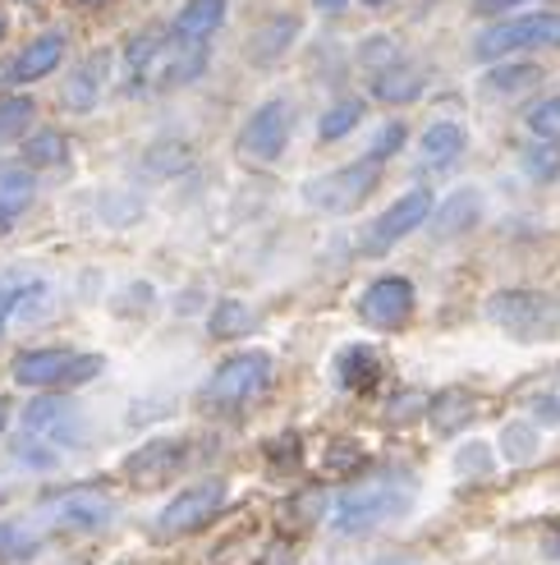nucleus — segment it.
Masks as SVG:
<instances>
[{"label":"nucleus","mask_w":560,"mask_h":565,"mask_svg":"<svg viewBox=\"0 0 560 565\" xmlns=\"http://www.w3.org/2000/svg\"><path fill=\"white\" fill-rule=\"evenodd\" d=\"M413 492H418L413 473H400V469L377 473V478H368V483H358V488L335 497L331 529L345 533V539H363V533H373L381 524H396L413 505Z\"/></svg>","instance_id":"1"},{"label":"nucleus","mask_w":560,"mask_h":565,"mask_svg":"<svg viewBox=\"0 0 560 565\" xmlns=\"http://www.w3.org/2000/svg\"><path fill=\"white\" fill-rule=\"evenodd\" d=\"M483 313L492 327L524 345H547L560 335V295L547 290H496Z\"/></svg>","instance_id":"2"},{"label":"nucleus","mask_w":560,"mask_h":565,"mask_svg":"<svg viewBox=\"0 0 560 565\" xmlns=\"http://www.w3.org/2000/svg\"><path fill=\"white\" fill-rule=\"evenodd\" d=\"M106 369L101 354H83L69 345H42V350H23L14 359V382L33 386L42 395H61L65 386H83Z\"/></svg>","instance_id":"3"},{"label":"nucleus","mask_w":560,"mask_h":565,"mask_svg":"<svg viewBox=\"0 0 560 565\" xmlns=\"http://www.w3.org/2000/svg\"><path fill=\"white\" fill-rule=\"evenodd\" d=\"M267 386H271V354L267 350H239L212 369V377L203 386V405L230 414V409L254 405Z\"/></svg>","instance_id":"4"},{"label":"nucleus","mask_w":560,"mask_h":565,"mask_svg":"<svg viewBox=\"0 0 560 565\" xmlns=\"http://www.w3.org/2000/svg\"><path fill=\"white\" fill-rule=\"evenodd\" d=\"M560 46V14H515L487 23L478 38H473V61H506V55H524V51H547Z\"/></svg>","instance_id":"5"},{"label":"nucleus","mask_w":560,"mask_h":565,"mask_svg":"<svg viewBox=\"0 0 560 565\" xmlns=\"http://www.w3.org/2000/svg\"><path fill=\"white\" fill-rule=\"evenodd\" d=\"M377 184H381V161L358 157L349 166H335V171L308 180L303 184V198L317 212H326V216H349V212H358L377 193Z\"/></svg>","instance_id":"6"},{"label":"nucleus","mask_w":560,"mask_h":565,"mask_svg":"<svg viewBox=\"0 0 560 565\" xmlns=\"http://www.w3.org/2000/svg\"><path fill=\"white\" fill-rule=\"evenodd\" d=\"M226 501H230V483L226 478H203V483H193L184 488L180 497L165 501V511L157 515V539H184V533H198L207 529L220 511H226Z\"/></svg>","instance_id":"7"},{"label":"nucleus","mask_w":560,"mask_h":565,"mask_svg":"<svg viewBox=\"0 0 560 565\" xmlns=\"http://www.w3.org/2000/svg\"><path fill=\"white\" fill-rule=\"evenodd\" d=\"M290 134H294V106L286 97H267L254 116L244 120L235 148H239L244 161H254V166H276L290 148Z\"/></svg>","instance_id":"8"},{"label":"nucleus","mask_w":560,"mask_h":565,"mask_svg":"<svg viewBox=\"0 0 560 565\" xmlns=\"http://www.w3.org/2000/svg\"><path fill=\"white\" fill-rule=\"evenodd\" d=\"M432 189H409V193H400L396 203H390L373 225H368V235H363V253L368 258H377V253H386V248H396L400 239H409L413 231H423L428 225V216H432Z\"/></svg>","instance_id":"9"},{"label":"nucleus","mask_w":560,"mask_h":565,"mask_svg":"<svg viewBox=\"0 0 560 565\" xmlns=\"http://www.w3.org/2000/svg\"><path fill=\"white\" fill-rule=\"evenodd\" d=\"M23 433L61 450V446L88 441V423H83V414L69 395H33L23 409Z\"/></svg>","instance_id":"10"},{"label":"nucleus","mask_w":560,"mask_h":565,"mask_svg":"<svg viewBox=\"0 0 560 565\" xmlns=\"http://www.w3.org/2000/svg\"><path fill=\"white\" fill-rule=\"evenodd\" d=\"M418 308V290L409 276H377L368 290L358 295V322L373 331H400Z\"/></svg>","instance_id":"11"},{"label":"nucleus","mask_w":560,"mask_h":565,"mask_svg":"<svg viewBox=\"0 0 560 565\" xmlns=\"http://www.w3.org/2000/svg\"><path fill=\"white\" fill-rule=\"evenodd\" d=\"M42 515L55 520L61 529H74V533H97V529L110 524V515H116V501H110L106 492H97V488H78V492L51 497L42 505Z\"/></svg>","instance_id":"12"},{"label":"nucleus","mask_w":560,"mask_h":565,"mask_svg":"<svg viewBox=\"0 0 560 565\" xmlns=\"http://www.w3.org/2000/svg\"><path fill=\"white\" fill-rule=\"evenodd\" d=\"M184 456H189V446L180 437H152L125 460V478L133 488H157L184 469Z\"/></svg>","instance_id":"13"},{"label":"nucleus","mask_w":560,"mask_h":565,"mask_svg":"<svg viewBox=\"0 0 560 565\" xmlns=\"http://www.w3.org/2000/svg\"><path fill=\"white\" fill-rule=\"evenodd\" d=\"M203 70H207V46H180V42L165 38L152 55L143 83L157 93H171V88H184V83H193V78H203Z\"/></svg>","instance_id":"14"},{"label":"nucleus","mask_w":560,"mask_h":565,"mask_svg":"<svg viewBox=\"0 0 560 565\" xmlns=\"http://www.w3.org/2000/svg\"><path fill=\"white\" fill-rule=\"evenodd\" d=\"M61 61H65V33L61 28H51V33L28 42L10 65H0V88H10V83H19V88L23 83H37V78L61 70Z\"/></svg>","instance_id":"15"},{"label":"nucleus","mask_w":560,"mask_h":565,"mask_svg":"<svg viewBox=\"0 0 560 565\" xmlns=\"http://www.w3.org/2000/svg\"><path fill=\"white\" fill-rule=\"evenodd\" d=\"M469 152V129L460 120H432L418 134V161L428 175H451Z\"/></svg>","instance_id":"16"},{"label":"nucleus","mask_w":560,"mask_h":565,"mask_svg":"<svg viewBox=\"0 0 560 565\" xmlns=\"http://www.w3.org/2000/svg\"><path fill=\"white\" fill-rule=\"evenodd\" d=\"M483 212H487V203H483V193L473 189V184L451 189V198H445L441 207H432L428 231H432V239H464V235L478 231Z\"/></svg>","instance_id":"17"},{"label":"nucleus","mask_w":560,"mask_h":565,"mask_svg":"<svg viewBox=\"0 0 560 565\" xmlns=\"http://www.w3.org/2000/svg\"><path fill=\"white\" fill-rule=\"evenodd\" d=\"M220 23H226V0H184L171 19V42L180 46H207Z\"/></svg>","instance_id":"18"},{"label":"nucleus","mask_w":560,"mask_h":565,"mask_svg":"<svg viewBox=\"0 0 560 565\" xmlns=\"http://www.w3.org/2000/svg\"><path fill=\"white\" fill-rule=\"evenodd\" d=\"M106 70H110V51H93L88 61H83L61 88V106L69 110V116H88V110H97L101 102V88H106Z\"/></svg>","instance_id":"19"},{"label":"nucleus","mask_w":560,"mask_h":565,"mask_svg":"<svg viewBox=\"0 0 560 565\" xmlns=\"http://www.w3.org/2000/svg\"><path fill=\"white\" fill-rule=\"evenodd\" d=\"M37 203V175L23 161H0V235L14 231V221Z\"/></svg>","instance_id":"20"},{"label":"nucleus","mask_w":560,"mask_h":565,"mask_svg":"<svg viewBox=\"0 0 560 565\" xmlns=\"http://www.w3.org/2000/svg\"><path fill=\"white\" fill-rule=\"evenodd\" d=\"M294 38H299V19H294V14H271L267 23H258V28H254V38L244 42L248 65H258V70L276 65L280 55H286V51L294 46Z\"/></svg>","instance_id":"21"},{"label":"nucleus","mask_w":560,"mask_h":565,"mask_svg":"<svg viewBox=\"0 0 560 565\" xmlns=\"http://www.w3.org/2000/svg\"><path fill=\"white\" fill-rule=\"evenodd\" d=\"M381 373H386V363L368 345H345L341 354H335V386H341V391L368 395V391L381 386Z\"/></svg>","instance_id":"22"},{"label":"nucleus","mask_w":560,"mask_h":565,"mask_svg":"<svg viewBox=\"0 0 560 565\" xmlns=\"http://www.w3.org/2000/svg\"><path fill=\"white\" fill-rule=\"evenodd\" d=\"M473 418H478V401H473V391L451 386V391L428 395V423H432V433H437V437H455V433H464Z\"/></svg>","instance_id":"23"},{"label":"nucleus","mask_w":560,"mask_h":565,"mask_svg":"<svg viewBox=\"0 0 560 565\" xmlns=\"http://www.w3.org/2000/svg\"><path fill=\"white\" fill-rule=\"evenodd\" d=\"M423 88H428V74L423 70H413V65H390V70H381V74H373V83H368V93L377 97V102H386V106H409V102H418L423 97Z\"/></svg>","instance_id":"24"},{"label":"nucleus","mask_w":560,"mask_h":565,"mask_svg":"<svg viewBox=\"0 0 560 565\" xmlns=\"http://www.w3.org/2000/svg\"><path fill=\"white\" fill-rule=\"evenodd\" d=\"M538 83H542V65H534V61H515V65H496V70H487V74L478 78V93L492 97V102H500V97H519V93H528V88H538Z\"/></svg>","instance_id":"25"},{"label":"nucleus","mask_w":560,"mask_h":565,"mask_svg":"<svg viewBox=\"0 0 560 565\" xmlns=\"http://www.w3.org/2000/svg\"><path fill=\"white\" fill-rule=\"evenodd\" d=\"M69 161V138L61 129H28L23 138V166L28 171H55V166Z\"/></svg>","instance_id":"26"},{"label":"nucleus","mask_w":560,"mask_h":565,"mask_svg":"<svg viewBox=\"0 0 560 565\" xmlns=\"http://www.w3.org/2000/svg\"><path fill=\"white\" fill-rule=\"evenodd\" d=\"M207 331L216 335V341H239V335L258 331V313L244 299H220L207 313Z\"/></svg>","instance_id":"27"},{"label":"nucleus","mask_w":560,"mask_h":565,"mask_svg":"<svg viewBox=\"0 0 560 565\" xmlns=\"http://www.w3.org/2000/svg\"><path fill=\"white\" fill-rule=\"evenodd\" d=\"M363 116H368V110H363V102H358V97H341L335 106H326V110H322V120H317V138H322V143H341V138H349V134L363 125Z\"/></svg>","instance_id":"28"},{"label":"nucleus","mask_w":560,"mask_h":565,"mask_svg":"<svg viewBox=\"0 0 560 565\" xmlns=\"http://www.w3.org/2000/svg\"><path fill=\"white\" fill-rule=\"evenodd\" d=\"M519 166L534 184H556L560 180V143H542V138H534V143H524Z\"/></svg>","instance_id":"29"},{"label":"nucleus","mask_w":560,"mask_h":565,"mask_svg":"<svg viewBox=\"0 0 560 565\" xmlns=\"http://www.w3.org/2000/svg\"><path fill=\"white\" fill-rule=\"evenodd\" d=\"M189 166H193V148L180 143V138H161V143H152V152L143 157L148 175H180Z\"/></svg>","instance_id":"30"},{"label":"nucleus","mask_w":560,"mask_h":565,"mask_svg":"<svg viewBox=\"0 0 560 565\" xmlns=\"http://www.w3.org/2000/svg\"><path fill=\"white\" fill-rule=\"evenodd\" d=\"M358 65L368 70V74H381L390 65H400V42L396 33H373V38H363L358 42Z\"/></svg>","instance_id":"31"},{"label":"nucleus","mask_w":560,"mask_h":565,"mask_svg":"<svg viewBox=\"0 0 560 565\" xmlns=\"http://www.w3.org/2000/svg\"><path fill=\"white\" fill-rule=\"evenodd\" d=\"M37 556V533H28L14 520H0V561L6 565H23Z\"/></svg>","instance_id":"32"},{"label":"nucleus","mask_w":560,"mask_h":565,"mask_svg":"<svg viewBox=\"0 0 560 565\" xmlns=\"http://www.w3.org/2000/svg\"><path fill=\"white\" fill-rule=\"evenodd\" d=\"M524 120H528V129H534V138H542V143H560V93L538 97L524 110Z\"/></svg>","instance_id":"33"},{"label":"nucleus","mask_w":560,"mask_h":565,"mask_svg":"<svg viewBox=\"0 0 560 565\" xmlns=\"http://www.w3.org/2000/svg\"><path fill=\"white\" fill-rule=\"evenodd\" d=\"M500 450H506V460H515V465L534 460L538 456V428L534 423H524V418L506 423V428H500Z\"/></svg>","instance_id":"34"},{"label":"nucleus","mask_w":560,"mask_h":565,"mask_svg":"<svg viewBox=\"0 0 560 565\" xmlns=\"http://www.w3.org/2000/svg\"><path fill=\"white\" fill-rule=\"evenodd\" d=\"M33 97H6L0 102V143L10 138H28V125H33Z\"/></svg>","instance_id":"35"},{"label":"nucleus","mask_w":560,"mask_h":565,"mask_svg":"<svg viewBox=\"0 0 560 565\" xmlns=\"http://www.w3.org/2000/svg\"><path fill=\"white\" fill-rule=\"evenodd\" d=\"M492 469H496V450L487 441H464L455 450V473L460 478H492Z\"/></svg>","instance_id":"36"},{"label":"nucleus","mask_w":560,"mask_h":565,"mask_svg":"<svg viewBox=\"0 0 560 565\" xmlns=\"http://www.w3.org/2000/svg\"><path fill=\"white\" fill-rule=\"evenodd\" d=\"M14 460L23 469H55V465H61V450L23 433V437H14Z\"/></svg>","instance_id":"37"},{"label":"nucleus","mask_w":560,"mask_h":565,"mask_svg":"<svg viewBox=\"0 0 560 565\" xmlns=\"http://www.w3.org/2000/svg\"><path fill=\"white\" fill-rule=\"evenodd\" d=\"M428 414V395L423 391H400L396 401L386 405V423H413Z\"/></svg>","instance_id":"38"},{"label":"nucleus","mask_w":560,"mask_h":565,"mask_svg":"<svg viewBox=\"0 0 560 565\" xmlns=\"http://www.w3.org/2000/svg\"><path fill=\"white\" fill-rule=\"evenodd\" d=\"M405 138H409V129H405V125H400V120H390V125H381V134H377V138H373V152H368V157H373V161H381V166H386V161H390V157H396V152H400V148H405Z\"/></svg>","instance_id":"39"},{"label":"nucleus","mask_w":560,"mask_h":565,"mask_svg":"<svg viewBox=\"0 0 560 565\" xmlns=\"http://www.w3.org/2000/svg\"><path fill=\"white\" fill-rule=\"evenodd\" d=\"M528 409H534V423H547V428H560V377L538 391L534 401H528Z\"/></svg>","instance_id":"40"},{"label":"nucleus","mask_w":560,"mask_h":565,"mask_svg":"<svg viewBox=\"0 0 560 565\" xmlns=\"http://www.w3.org/2000/svg\"><path fill=\"white\" fill-rule=\"evenodd\" d=\"M19 303H23V286L0 290V331H6V322H10V318H19Z\"/></svg>","instance_id":"41"},{"label":"nucleus","mask_w":560,"mask_h":565,"mask_svg":"<svg viewBox=\"0 0 560 565\" xmlns=\"http://www.w3.org/2000/svg\"><path fill=\"white\" fill-rule=\"evenodd\" d=\"M294 450H299V437H294V433H286V437H276V441L267 446V456H271L276 465H290Z\"/></svg>","instance_id":"42"},{"label":"nucleus","mask_w":560,"mask_h":565,"mask_svg":"<svg viewBox=\"0 0 560 565\" xmlns=\"http://www.w3.org/2000/svg\"><path fill=\"white\" fill-rule=\"evenodd\" d=\"M358 460H363L358 446H331V460H326V465H331V469H349V465H358Z\"/></svg>","instance_id":"43"},{"label":"nucleus","mask_w":560,"mask_h":565,"mask_svg":"<svg viewBox=\"0 0 560 565\" xmlns=\"http://www.w3.org/2000/svg\"><path fill=\"white\" fill-rule=\"evenodd\" d=\"M473 6H478L483 14H506V10H519L524 0H473Z\"/></svg>","instance_id":"44"},{"label":"nucleus","mask_w":560,"mask_h":565,"mask_svg":"<svg viewBox=\"0 0 560 565\" xmlns=\"http://www.w3.org/2000/svg\"><path fill=\"white\" fill-rule=\"evenodd\" d=\"M313 6H317V14H345L349 0H313Z\"/></svg>","instance_id":"45"},{"label":"nucleus","mask_w":560,"mask_h":565,"mask_svg":"<svg viewBox=\"0 0 560 565\" xmlns=\"http://www.w3.org/2000/svg\"><path fill=\"white\" fill-rule=\"evenodd\" d=\"M373 565H418L413 556H400V552H390V556H377Z\"/></svg>","instance_id":"46"},{"label":"nucleus","mask_w":560,"mask_h":565,"mask_svg":"<svg viewBox=\"0 0 560 565\" xmlns=\"http://www.w3.org/2000/svg\"><path fill=\"white\" fill-rule=\"evenodd\" d=\"M6 428H10V401L0 395V433H6Z\"/></svg>","instance_id":"47"},{"label":"nucleus","mask_w":560,"mask_h":565,"mask_svg":"<svg viewBox=\"0 0 560 565\" xmlns=\"http://www.w3.org/2000/svg\"><path fill=\"white\" fill-rule=\"evenodd\" d=\"M6 33H10V23H6V10H0V42H6Z\"/></svg>","instance_id":"48"},{"label":"nucleus","mask_w":560,"mask_h":565,"mask_svg":"<svg viewBox=\"0 0 560 565\" xmlns=\"http://www.w3.org/2000/svg\"><path fill=\"white\" fill-rule=\"evenodd\" d=\"M363 6H368V10H381V6H390V0H363Z\"/></svg>","instance_id":"49"},{"label":"nucleus","mask_w":560,"mask_h":565,"mask_svg":"<svg viewBox=\"0 0 560 565\" xmlns=\"http://www.w3.org/2000/svg\"><path fill=\"white\" fill-rule=\"evenodd\" d=\"M78 6H101V0H78Z\"/></svg>","instance_id":"50"}]
</instances>
